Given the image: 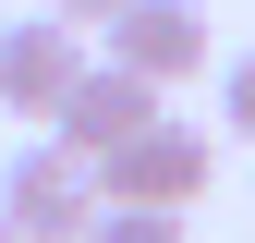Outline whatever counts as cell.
I'll list each match as a JSON object with an SVG mask.
<instances>
[{
  "label": "cell",
  "mask_w": 255,
  "mask_h": 243,
  "mask_svg": "<svg viewBox=\"0 0 255 243\" xmlns=\"http://www.w3.org/2000/svg\"><path fill=\"white\" fill-rule=\"evenodd\" d=\"M207 170H219V146H207V122H170L158 110L134 146H110L98 158V207H207Z\"/></svg>",
  "instance_id": "1"
},
{
  "label": "cell",
  "mask_w": 255,
  "mask_h": 243,
  "mask_svg": "<svg viewBox=\"0 0 255 243\" xmlns=\"http://www.w3.org/2000/svg\"><path fill=\"white\" fill-rule=\"evenodd\" d=\"M0 219H12L24 243H85V219H98V170H85L73 146L24 134L12 158H0Z\"/></svg>",
  "instance_id": "2"
},
{
  "label": "cell",
  "mask_w": 255,
  "mask_h": 243,
  "mask_svg": "<svg viewBox=\"0 0 255 243\" xmlns=\"http://www.w3.org/2000/svg\"><path fill=\"white\" fill-rule=\"evenodd\" d=\"M158 110H170V98H158V85H146V73H122V61H98V49H85V73H73V85H61V110L37 122V134H49V146H73V158H85V170H98V158H110V146H134V134H146V122H158Z\"/></svg>",
  "instance_id": "3"
},
{
  "label": "cell",
  "mask_w": 255,
  "mask_h": 243,
  "mask_svg": "<svg viewBox=\"0 0 255 243\" xmlns=\"http://www.w3.org/2000/svg\"><path fill=\"white\" fill-rule=\"evenodd\" d=\"M98 61H122V73H146L158 98H170V85L207 73V12H195V0H122Z\"/></svg>",
  "instance_id": "4"
},
{
  "label": "cell",
  "mask_w": 255,
  "mask_h": 243,
  "mask_svg": "<svg viewBox=\"0 0 255 243\" xmlns=\"http://www.w3.org/2000/svg\"><path fill=\"white\" fill-rule=\"evenodd\" d=\"M73 73H85V24H61V12L0 24V110H12V122H49Z\"/></svg>",
  "instance_id": "5"
},
{
  "label": "cell",
  "mask_w": 255,
  "mask_h": 243,
  "mask_svg": "<svg viewBox=\"0 0 255 243\" xmlns=\"http://www.w3.org/2000/svg\"><path fill=\"white\" fill-rule=\"evenodd\" d=\"M85 243H195V219H170V207H98Z\"/></svg>",
  "instance_id": "6"
},
{
  "label": "cell",
  "mask_w": 255,
  "mask_h": 243,
  "mask_svg": "<svg viewBox=\"0 0 255 243\" xmlns=\"http://www.w3.org/2000/svg\"><path fill=\"white\" fill-rule=\"evenodd\" d=\"M219 122H231V134H243V146H255V49H243V61H231V73H219Z\"/></svg>",
  "instance_id": "7"
},
{
  "label": "cell",
  "mask_w": 255,
  "mask_h": 243,
  "mask_svg": "<svg viewBox=\"0 0 255 243\" xmlns=\"http://www.w3.org/2000/svg\"><path fill=\"white\" fill-rule=\"evenodd\" d=\"M37 12H61V24H110L122 0H37Z\"/></svg>",
  "instance_id": "8"
},
{
  "label": "cell",
  "mask_w": 255,
  "mask_h": 243,
  "mask_svg": "<svg viewBox=\"0 0 255 243\" xmlns=\"http://www.w3.org/2000/svg\"><path fill=\"white\" fill-rule=\"evenodd\" d=\"M0 243H24V231H12V219H0Z\"/></svg>",
  "instance_id": "9"
},
{
  "label": "cell",
  "mask_w": 255,
  "mask_h": 243,
  "mask_svg": "<svg viewBox=\"0 0 255 243\" xmlns=\"http://www.w3.org/2000/svg\"><path fill=\"white\" fill-rule=\"evenodd\" d=\"M0 24H12V12H0Z\"/></svg>",
  "instance_id": "10"
}]
</instances>
